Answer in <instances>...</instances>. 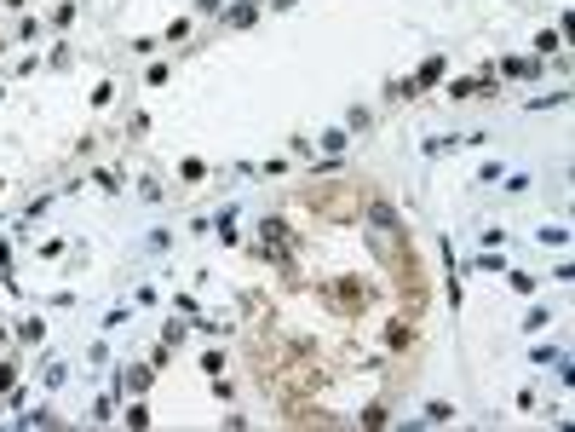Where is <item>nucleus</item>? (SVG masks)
<instances>
[{
	"instance_id": "nucleus-1",
	"label": "nucleus",
	"mask_w": 575,
	"mask_h": 432,
	"mask_svg": "<svg viewBox=\"0 0 575 432\" xmlns=\"http://www.w3.org/2000/svg\"><path fill=\"white\" fill-rule=\"evenodd\" d=\"M311 208H328V213H351V208H357V196H345V191H311Z\"/></svg>"
},
{
	"instance_id": "nucleus-2",
	"label": "nucleus",
	"mask_w": 575,
	"mask_h": 432,
	"mask_svg": "<svg viewBox=\"0 0 575 432\" xmlns=\"http://www.w3.org/2000/svg\"><path fill=\"white\" fill-rule=\"evenodd\" d=\"M328 300H334V306H345V312H357V306H363V288H357V283H334Z\"/></svg>"
}]
</instances>
